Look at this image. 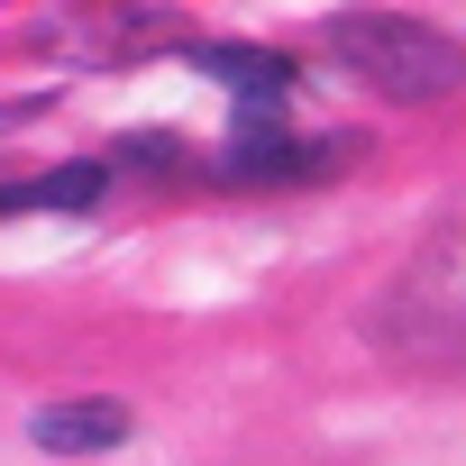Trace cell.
<instances>
[{"mask_svg":"<svg viewBox=\"0 0 466 466\" xmlns=\"http://www.w3.org/2000/svg\"><path fill=\"white\" fill-rule=\"evenodd\" d=\"M375 329H384V348H402L420 366H466V192L439 201V219L393 266V284L375 302Z\"/></svg>","mask_w":466,"mask_h":466,"instance_id":"1","label":"cell"},{"mask_svg":"<svg viewBox=\"0 0 466 466\" xmlns=\"http://www.w3.org/2000/svg\"><path fill=\"white\" fill-rule=\"evenodd\" d=\"M329 46L348 56V74H366L384 101H448L466 92V46L430 19H402V10H348L329 19Z\"/></svg>","mask_w":466,"mask_h":466,"instance_id":"2","label":"cell"},{"mask_svg":"<svg viewBox=\"0 0 466 466\" xmlns=\"http://www.w3.org/2000/svg\"><path fill=\"white\" fill-rule=\"evenodd\" d=\"M128 439V402L119 393H74V402H46L37 411V448L46 457H101Z\"/></svg>","mask_w":466,"mask_h":466,"instance_id":"3","label":"cell"},{"mask_svg":"<svg viewBox=\"0 0 466 466\" xmlns=\"http://www.w3.org/2000/svg\"><path fill=\"white\" fill-rule=\"evenodd\" d=\"M320 165H339V137H266V128L228 137V174H320Z\"/></svg>","mask_w":466,"mask_h":466,"instance_id":"4","label":"cell"},{"mask_svg":"<svg viewBox=\"0 0 466 466\" xmlns=\"http://www.w3.org/2000/svg\"><path fill=\"white\" fill-rule=\"evenodd\" d=\"M201 65H210L228 92H248V101H284V92H293V65L266 56V46H201Z\"/></svg>","mask_w":466,"mask_h":466,"instance_id":"5","label":"cell"}]
</instances>
